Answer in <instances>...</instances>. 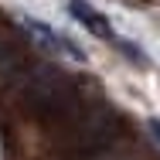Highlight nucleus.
I'll use <instances>...</instances> for the list:
<instances>
[{"mask_svg": "<svg viewBox=\"0 0 160 160\" xmlns=\"http://www.w3.org/2000/svg\"><path fill=\"white\" fill-rule=\"evenodd\" d=\"M123 126L119 112L109 109V106H92V102H82L75 109V116L68 119V129L75 136V143L85 150V153H106L112 143H116V133Z\"/></svg>", "mask_w": 160, "mask_h": 160, "instance_id": "1", "label": "nucleus"}, {"mask_svg": "<svg viewBox=\"0 0 160 160\" xmlns=\"http://www.w3.org/2000/svg\"><path fill=\"white\" fill-rule=\"evenodd\" d=\"M24 31L38 41V48H44V51H51V55H68V58H75V62H82V58H85V55H82V48H78L72 38L51 31L44 21H24Z\"/></svg>", "mask_w": 160, "mask_h": 160, "instance_id": "2", "label": "nucleus"}, {"mask_svg": "<svg viewBox=\"0 0 160 160\" xmlns=\"http://www.w3.org/2000/svg\"><path fill=\"white\" fill-rule=\"evenodd\" d=\"M150 133L157 136V143H160V119H150Z\"/></svg>", "mask_w": 160, "mask_h": 160, "instance_id": "4", "label": "nucleus"}, {"mask_svg": "<svg viewBox=\"0 0 160 160\" xmlns=\"http://www.w3.org/2000/svg\"><path fill=\"white\" fill-rule=\"evenodd\" d=\"M68 14H72L89 34H96V38H102V41H112V28H109L106 14L96 10L92 3H85V0H72V3H68Z\"/></svg>", "mask_w": 160, "mask_h": 160, "instance_id": "3", "label": "nucleus"}]
</instances>
